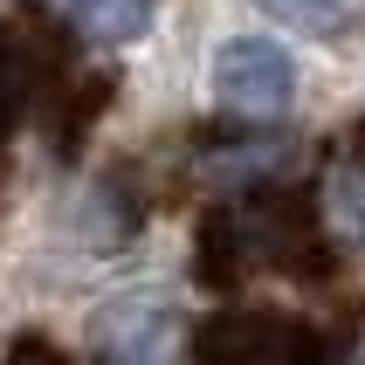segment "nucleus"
Segmentation results:
<instances>
[{
	"label": "nucleus",
	"instance_id": "1",
	"mask_svg": "<svg viewBox=\"0 0 365 365\" xmlns=\"http://www.w3.org/2000/svg\"><path fill=\"white\" fill-rule=\"evenodd\" d=\"M214 97H221V110H235L248 124L283 118L297 103V62H289V48H276L269 35L221 41V56H214Z\"/></svg>",
	"mask_w": 365,
	"mask_h": 365
},
{
	"label": "nucleus",
	"instance_id": "2",
	"mask_svg": "<svg viewBox=\"0 0 365 365\" xmlns=\"http://www.w3.org/2000/svg\"><path fill=\"white\" fill-rule=\"evenodd\" d=\"M173 331H180L173 297H159V289H124V297H110L90 317V345H97L103 365H152L173 345Z\"/></svg>",
	"mask_w": 365,
	"mask_h": 365
},
{
	"label": "nucleus",
	"instance_id": "3",
	"mask_svg": "<svg viewBox=\"0 0 365 365\" xmlns=\"http://www.w3.org/2000/svg\"><path fill=\"white\" fill-rule=\"evenodd\" d=\"M289 338H297V331H283L276 317H262V310H221V317L193 338V351H200V365H283Z\"/></svg>",
	"mask_w": 365,
	"mask_h": 365
},
{
	"label": "nucleus",
	"instance_id": "4",
	"mask_svg": "<svg viewBox=\"0 0 365 365\" xmlns=\"http://www.w3.org/2000/svg\"><path fill=\"white\" fill-rule=\"evenodd\" d=\"M69 21L103 48H124L152 28V0H69Z\"/></svg>",
	"mask_w": 365,
	"mask_h": 365
},
{
	"label": "nucleus",
	"instance_id": "5",
	"mask_svg": "<svg viewBox=\"0 0 365 365\" xmlns=\"http://www.w3.org/2000/svg\"><path fill=\"white\" fill-rule=\"evenodd\" d=\"M262 14H276L283 28H297V35H345L351 21H359V7L365 0H255Z\"/></svg>",
	"mask_w": 365,
	"mask_h": 365
},
{
	"label": "nucleus",
	"instance_id": "6",
	"mask_svg": "<svg viewBox=\"0 0 365 365\" xmlns=\"http://www.w3.org/2000/svg\"><path fill=\"white\" fill-rule=\"evenodd\" d=\"M324 214L345 242H365V159H345L324 186Z\"/></svg>",
	"mask_w": 365,
	"mask_h": 365
},
{
	"label": "nucleus",
	"instance_id": "7",
	"mask_svg": "<svg viewBox=\"0 0 365 365\" xmlns=\"http://www.w3.org/2000/svg\"><path fill=\"white\" fill-rule=\"evenodd\" d=\"M14 365H62V359L41 345V338H21V345H14Z\"/></svg>",
	"mask_w": 365,
	"mask_h": 365
}]
</instances>
